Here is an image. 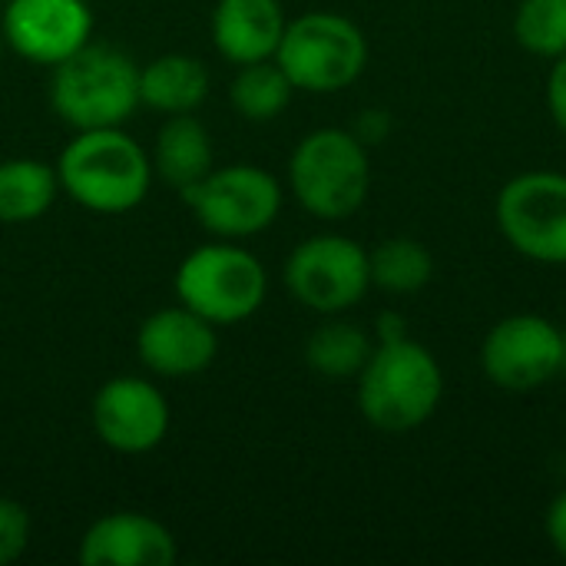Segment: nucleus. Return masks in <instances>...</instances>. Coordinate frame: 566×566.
<instances>
[{"label":"nucleus","instance_id":"obj_4","mask_svg":"<svg viewBox=\"0 0 566 566\" xmlns=\"http://www.w3.org/2000/svg\"><path fill=\"white\" fill-rule=\"evenodd\" d=\"M289 182L305 212L315 219H348L355 216L371 186L368 146L352 129H315L298 139L289 159Z\"/></svg>","mask_w":566,"mask_h":566},{"label":"nucleus","instance_id":"obj_26","mask_svg":"<svg viewBox=\"0 0 566 566\" xmlns=\"http://www.w3.org/2000/svg\"><path fill=\"white\" fill-rule=\"evenodd\" d=\"M355 136H358L365 146L385 139V136H388V113H381V109L361 113V119H358V126H355Z\"/></svg>","mask_w":566,"mask_h":566},{"label":"nucleus","instance_id":"obj_8","mask_svg":"<svg viewBox=\"0 0 566 566\" xmlns=\"http://www.w3.org/2000/svg\"><path fill=\"white\" fill-rule=\"evenodd\" d=\"M285 285L295 302L318 315L348 312L371 289L368 252L348 235H312L292 249L285 262Z\"/></svg>","mask_w":566,"mask_h":566},{"label":"nucleus","instance_id":"obj_16","mask_svg":"<svg viewBox=\"0 0 566 566\" xmlns=\"http://www.w3.org/2000/svg\"><path fill=\"white\" fill-rule=\"evenodd\" d=\"M209 93V70L199 56L163 53L139 70V103L176 116L192 113Z\"/></svg>","mask_w":566,"mask_h":566},{"label":"nucleus","instance_id":"obj_19","mask_svg":"<svg viewBox=\"0 0 566 566\" xmlns=\"http://www.w3.org/2000/svg\"><path fill=\"white\" fill-rule=\"evenodd\" d=\"M371 352H375L371 338L358 325H352V322H325L305 342V361H308V368L315 375L328 378V381L358 378L361 368L368 365Z\"/></svg>","mask_w":566,"mask_h":566},{"label":"nucleus","instance_id":"obj_11","mask_svg":"<svg viewBox=\"0 0 566 566\" xmlns=\"http://www.w3.org/2000/svg\"><path fill=\"white\" fill-rule=\"evenodd\" d=\"M93 10L86 0H10L3 40L30 63L56 66L90 43Z\"/></svg>","mask_w":566,"mask_h":566},{"label":"nucleus","instance_id":"obj_10","mask_svg":"<svg viewBox=\"0 0 566 566\" xmlns=\"http://www.w3.org/2000/svg\"><path fill=\"white\" fill-rule=\"evenodd\" d=\"M564 365V332L551 318L531 312L501 318L481 345L484 378L511 395H527L551 385Z\"/></svg>","mask_w":566,"mask_h":566},{"label":"nucleus","instance_id":"obj_1","mask_svg":"<svg viewBox=\"0 0 566 566\" xmlns=\"http://www.w3.org/2000/svg\"><path fill=\"white\" fill-rule=\"evenodd\" d=\"M56 179L76 206L119 216L146 199L153 186V159L119 126L76 129L56 159Z\"/></svg>","mask_w":566,"mask_h":566},{"label":"nucleus","instance_id":"obj_24","mask_svg":"<svg viewBox=\"0 0 566 566\" xmlns=\"http://www.w3.org/2000/svg\"><path fill=\"white\" fill-rule=\"evenodd\" d=\"M547 109L557 123V129L566 136V53L554 60L547 76Z\"/></svg>","mask_w":566,"mask_h":566},{"label":"nucleus","instance_id":"obj_6","mask_svg":"<svg viewBox=\"0 0 566 566\" xmlns=\"http://www.w3.org/2000/svg\"><path fill=\"white\" fill-rule=\"evenodd\" d=\"M265 292V265L232 242L199 245L176 269L179 305L192 308L212 325H235L252 318L262 308Z\"/></svg>","mask_w":566,"mask_h":566},{"label":"nucleus","instance_id":"obj_20","mask_svg":"<svg viewBox=\"0 0 566 566\" xmlns=\"http://www.w3.org/2000/svg\"><path fill=\"white\" fill-rule=\"evenodd\" d=\"M292 93L295 86L289 73L275 63V56L259 63H242L235 80L229 83V103L249 123H269L282 116L285 106L292 103Z\"/></svg>","mask_w":566,"mask_h":566},{"label":"nucleus","instance_id":"obj_25","mask_svg":"<svg viewBox=\"0 0 566 566\" xmlns=\"http://www.w3.org/2000/svg\"><path fill=\"white\" fill-rule=\"evenodd\" d=\"M544 527H547V541L551 547L566 560V491L554 497V504L547 507V517H544Z\"/></svg>","mask_w":566,"mask_h":566},{"label":"nucleus","instance_id":"obj_3","mask_svg":"<svg viewBox=\"0 0 566 566\" xmlns=\"http://www.w3.org/2000/svg\"><path fill=\"white\" fill-rule=\"evenodd\" d=\"M50 103L73 129L123 126L139 106V66L116 46L86 43L53 66Z\"/></svg>","mask_w":566,"mask_h":566},{"label":"nucleus","instance_id":"obj_18","mask_svg":"<svg viewBox=\"0 0 566 566\" xmlns=\"http://www.w3.org/2000/svg\"><path fill=\"white\" fill-rule=\"evenodd\" d=\"M60 192L56 166L43 159H3L0 163V222L23 226L46 216Z\"/></svg>","mask_w":566,"mask_h":566},{"label":"nucleus","instance_id":"obj_27","mask_svg":"<svg viewBox=\"0 0 566 566\" xmlns=\"http://www.w3.org/2000/svg\"><path fill=\"white\" fill-rule=\"evenodd\" d=\"M408 322L395 312H385L378 315V342H398V338H408Z\"/></svg>","mask_w":566,"mask_h":566},{"label":"nucleus","instance_id":"obj_17","mask_svg":"<svg viewBox=\"0 0 566 566\" xmlns=\"http://www.w3.org/2000/svg\"><path fill=\"white\" fill-rule=\"evenodd\" d=\"M209 169H212V136H209V129L189 113L169 116L156 133L153 172H159L172 189L182 192L192 182H199Z\"/></svg>","mask_w":566,"mask_h":566},{"label":"nucleus","instance_id":"obj_14","mask_svg":"<svg viewBox=\"0 0 566 566\" xmlns=\"http://www.w3.org/2000/svg\"><path fill=\"white\" fill-rule=\"evenodd\" d=\"M83 566H172L176 537L149 514L116 511L99 517L80 541Z\"/></svg>","mask_w":566,"mask_h":566},{"label":"nucleus","instance_id":"obj_21","mask_svg":"<svg viewBox=\"0 0 566 566\" xmlns=\"http://www.w3.org/2000/svg\"><path fill=\"white\" fill-rule=\"evenodd\" d=\"M368 265H371V285L391 295H415L434 275L431 249L411 235H395V239L378 242L368 252Z\"/></svg>","mask_w":566,"mask_h":566},{"label":"nucleus","instance_id":"obj_9","mask_svg":"<svg viewBox=\"0 0 566 566\" xmlns=\"http://www.w3.org/2000/svg\"><path fill=\"white\" fill-rule=\"evenodd\" d=\"M497 226L511 249L541 265H566V176L531 169L497 196Z\"/></svg>","mask_w":566,"mask_h":566},{"label":"nucleus","instance_id":"obj_12","mask_svg":"<svg viewBox=\"0 0 566 566\" xmlns=\"http://www.w3.org/2000/svg\"><path fill=\"white\" fill-rule=\"evenodd\" d=\"M93 428L106 448L119 454H146L159 448L169 431V401L153 381L119 375L96 391Z\"/></svg>","mask_w":566,"mask_h":566},{"label":"nucleus","instance_id":"obj_2","mask_svg":"<svg viewBox=\"0 0 566 566\" xmlns=\"http://www.w3.org/2000/svg\"><path fill=\"white\" fill-rule=\"evenodd\" d=\"M441 398L444 371L415 338L378 342L358 375V411L381 434H411L428 424Z\"/></svg>","mask_w":566,"mask_h":566},{"label":"nucleus","instance_id":"obj_15","mask_svg":"<svg viewBox=\"0 0 566 566\" xmlns=\"http://www.w3.org/2000/svg\"><path fill=\"white\" fill-rule=\"evenodd\" d=\"M285 23L279 0H219L212 10V40L229 63H259L275 56Z\"/></svg>","mask_w":566,"mask_h":566},{"label":"nucleus","instance_id":"obj_13","mask_svg":"<svg viewBox=\"0 0 566 566\" xmlns=\"http://www.w3.org/2000/svg\"><path fill=\"white\" fill-rule=\"evenodd\" d=\"M136 352L153 375L189 378L216 361L219 335L216 325L186 305L153 312L136 335Z\"/></svg>","mask_w":566,"mask_h":566},{"label":"nucleus","instance_id":"obj_7","mask_svg":"<svg viewBox=\"0 0 566 566\" xmlns=\"http://www.w3.org/2000/svg\"><path fill=\"white\" fill-rule=\"evenodd\" d=\"M199 226L222 239H249L265 232L282 209V186L272 172L252 163L209 169L199 182L179 192Z\"/></svg>","mask_w":566,"mask_h":566},{"label":"nucleus","instance_id":"obj_23","mask_svg":"<svg viewBox=\"0 0 566 566\" xmlns=\"http://www.w3.org/2000/svg\"><path fill=\"white\" fill-rule=\"evenodd\" d=\"M30 541V514L23 504L0 497V566L13 564Z\"/></svg>","mask_w":566,"mask_h":566},{"label":"nucleus","instance_id":"obj_22","mask_svg":"<svg viewBox=\"0 0 566 566\" xmlns=\"http://www.w3.org/2000/svg\"><path fill=\"white\" fill-rule=\"evenodd\" d=\"M517 43L544 60L566 53V0H521L514 13Z\"/></svg>","mask_w":566,"mask_h":566},{"label":"nucleus","instance_id":"obj_5","mask_svg":"<svg viewBox=\"0 0 566 566\" xmlns=\"http://www.w3.org/2000/svg\"><path fill=\"white\" fill-rule=\"evenodd\" d=\"M275 63L295 90L338 93L368 66V40L361 27L332 10H312L285 23Z\"/></svg>","mask_w":566,"mask_h":566}]
</instances>
